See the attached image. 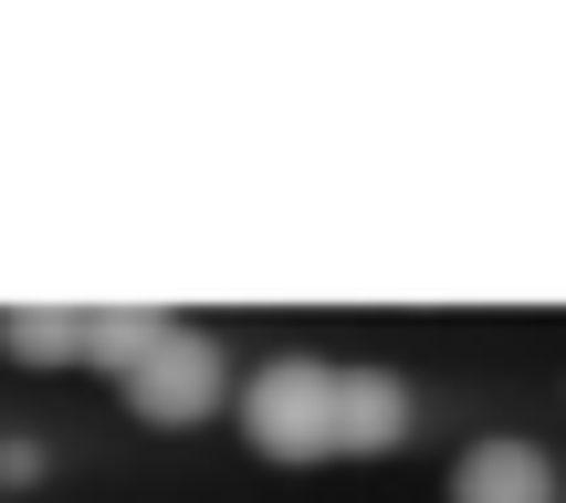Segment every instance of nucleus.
<instances>
[{"label":"nucleus","mask_w":566,"mask_h":503,"mask_svg":"<svg viewBox=\"0 0 566 503\" xmlns=\"http://www.w3.org/2000/svg\"><path fill=\"white\" fill-rule=\"evenodd\" d=\"M242 430L273 462H325V451H336V367L273 357L263 378H252V399H242Z\"/></svg>","instance_id":"obj_1"},{"label":"nucleus","mask_w":566,"mask_h":503,"mask_svg":"<svg viewBox=\"0 0 566 503\" xmlns=\"http://www.w3.org/2000/svg\"><path fill=\"white\" fill-rule=\"evenodd\" d=\"M126 388H137V409L158 430H189V420H210V399H221V346H210L200 325H168L158 357H147Z\"/></svg>","instance_id":"obj_2"},{"label":"nucleus","mask_w":566,"mask_h":503,"mask_svg":"<svg viewBox=\"0 0 566 503\" xmlns=\"http://www.w3.org/2000/svg\"><path fill=\"white\" fill-rule=\"evenodd\" d=\"M451 503H556V472L535 441H472L451 472Z\"/></svg>","instance_id":"obj_3"},{"label":"nucleus","mask_w":566,"mask_h":503,"mask_svg":"<svg viewBox=\"0 0 566 503\" xmlns=\"http://www.w3.org/2000/svg\"><path fill=\"white\" fill-rule=\"evenodd\" d=\"M399 430H409L399 378H378V367H346V378H336V451H388Z\"/></svg>","instance_id":"obj_4"},{"label":"nucleus","mask_w":566,"mask_h":503,"mask_svg":"<svg viewBox=\"0 0 566 503\" xmlns=\"http://www.w3.org/2000/svg\"><path fill=\"white\" fill-rule=\"evenodd\" d=\"M179 315H158V304H84V357L116 367V378H137L147 357H158V336Z\"/></svg>","instance_id":"obj_5"},{"label":"nucleus","mask_w":566,"mask_h":503,"mask_svg":"<svg viewBox=\"0 0 566 503\" xmlns=\"http://www.w3.org/2000/svg\"><path fill=\"white\" fill-rule=\"evenodd\" d=\"M0 346H11L21 367L84 357V304H11V315H0Z\"/></svg>","instance_id":"obj_6"},{"label":"nucleus","mask_w":566,"mask_h":503,"mask_svg":"<svg viewBox=\"0 0 566 503\" xmlns=\"http://www.w3.org/2000/svg\"><path fill=\"white\" fill-rule=\"evenodd\" d=\"M32 472H42V451H32V441H0V483H32Z\"/></svg>","instance_id":"obj_7"}]
</instances>
